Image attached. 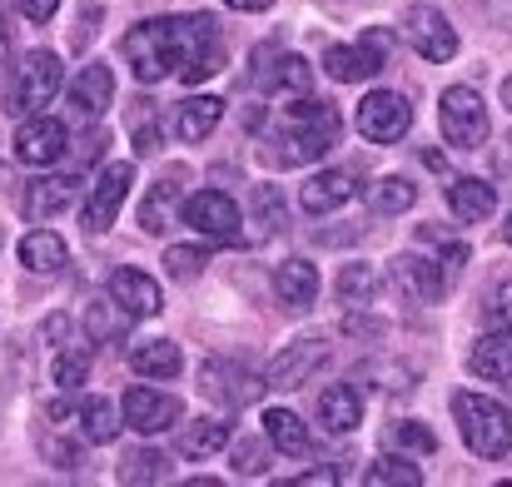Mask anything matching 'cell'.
<instances>
[{"instance_id": "cell-21", "label": "cell", "mask_w": 512, "mask_h": 487, "mask_svg": "<svg viewBox=\"0 0 512 487\" xmlns=\"http://www.w3.org/2000/svg\"><path fill=\"white\" fill-rule=\"evenodd\" d=\"M468 368L478 378H488V383L512 378V324H503L498 333H488V338H478L473 353H468Z\"/></svg>"}, {"instance_id": "cell-22", "label": "cell", "mask_w": 512, "mask_h": 487, "mask_svg": "<svg viewBox=\"0 0 512 487\" xmlns=\"http://www.w3.org/2000/svg\"><path fill=\"white\" fill-rule=\"evenodd\" d=\"M219 115H224V100H219V95L184 100V105H174V135H179L184 145H199V140H209V135H214Z\"/></svg>"}, {"instance_id": "cell-33", "label": "cell", "mask_w": 512, "mask_h": 487, "mask_svg": "<svg viewBox=\"0 0 512 487\" xmlns=\"http://www.w3.org/2000/svg\"><path fill=\"white\" fill-rule=\"evenodd\" d=\"M413 199H418V189H413L403 174L378 179V184H373V194H368V204H373L378 214H403V209H413Z\"/></svg>"}, {"instance_id": "cell-46", "label": "cell", "mask_w": 512, "mask_h": 487, "mask_svg": "<svg viewBox=\"0 0 512 487\" xmlns=\"http://www.w3.org/2000/svg\"><path fill=\"white\" fill-rule=\"evenodd\" d=\"M503 105H508V110H512V75H508V80H503Z\"/></svg>"}, {"instance_id": "cell-32", "label": "cell", "mask_w": 512, "mask_h": 487, "mask_svg": "<svg viewBox=\"0 0 512 487\" xmlns=\"http://www.w3.org/2000/svg\"><path fill=\"white\" fill-rule=\"evenodd\" d=\"M363 483L373 487H418L423 483V473L408 463V458H398V453H388V458H378V463H368V473H363Z\"/></svg>"}, {"instance_id": "cell-1", "label": "cell", "mask_w": 512, "mask_h": 487, "mask_svg": "<svg viewBox=\"0 0 512 487\" xmlns=\"http://www.w3.org/2000/svg\"><path fill=\"white\" fill-rule=\"evenodd\" d=\"M339 110L334 105H319V100H299V105H289L284 110V135L264 150V160L269 164H284V169H294V164H309L319 160V155H329L334 145H339Z\"/></svg>"}, {"instance_id": "cell-26", "label": "cell", "mask_w": 512, "mask_h": 487, "mask_svg": "<svg viewBox=\"0 0 512 487\" xmlns=\"http://www.w3.org/2000/svg\"><path fill=\"white\" fill-rule=\"evenodd\" d=\"M65 259H70V254H65V239L50 234V229H35V234L20 239V264H25L30 274H60Z\"/></svg>"}, {"instance_id": "cell-13", "label": "cell", "mask_w": 512, "mask_h": 487, "mask_svg": "<svg viewBox=\"0 0 512 487\" xmlns=\"http://www.w3.org/2000/svg\"><path fill=\"white\" fill-rule=\"evenodd\" d=\"M60 155H65V125H60V120L30 115V120L15 130V160L20 164H30V169H50Z\"/></svg>"}, {"instance_id": "cell-5", "label": "cell", "mask_w": 512, "mask_h": 487, "mask_svg": "<svg viewBox=\"0 0 512 487\" xmlns=\"http://www.w3.org/2000/svg\"><path fill=\"white\" fill-rule=\"evenodd\" d=\"M438 125H443V140L453 150H478L488 140V105L473 85H453L443 90V105H438Z\"/></svg>"}, {"instance_id": "cell-3", "label": "cell", "mask_w": 512, "mask_h": 487, "mask_svg": "<svg viewBox=\"0 0 512 487\" xmlns=\"http://www.w3.org/2000/svg\"><path fill=\"white\" fill-rule=\"evenodd\" d=\"M453 418H458V428H463V443H468L478 458L498 463V458L512 453V413L498 398L458 393V398H453Z\"/></svg>"}, {"instance_id": "cell-36", "label": "cell", "mask_w": 512, "mask_h": 487, "mask_svg": "<svg viewBox=\"0 0 512 487\" xmlns=\"http://www.w3.org/2000/svg\"><path fill=\"white\" fill-rule=\"evenodd\" d=\"M388 448H398V453H438V438L428 433V423H393L388 428Z\"/></svg>"}, {"instance_id": "cell-9", "label": "cell", "mask_w": 512, "mask_h": 487, "mask_svg": "<svg viewBox=\"0 0 512 487\" xmlns=\"http://www.w3.org/2000/svg\"><path fill=\"white\" fill-rule=\"evenodd\" d=\"M403 35H408V45H413L423 60H433V65H443V60L458 55V30H453L448 15L433 10V5H408V15H403Z\"/></svg>"}, {"instance_id": "cell-39", "label": "cell", "mask_w": 512, "mask_h": 487, "mask_svg": "<svg viewBox=\"0 0 512 487\" xmlns=\"http://www.w3.org/2000/svg\"><path fill=\"white\" fill-rule=\"evenodd\" d=\"M120 319H130V314H125V309H120L115 299H110V304L100 299V304H90V309H85V324H90V333H95L100 343L120 333Z\"/></svg>"}, {"instance_id": "cell-4", "label": "cell", "mask_w": 512, "mask_h": 487, "mask_svg": "<svg viewBox=\"0 0 512 487\" xmlns=\"http://www.w3.org/2000/svg\"><path fill=\"white\" fill-rule=\"evenodd\" d=\"M125 65L135 70L140 85H155L179 70V55H174V15L165 20H140L130 35H125Z\"/></svg>"}, {"instance_id": "cell-34", "label": "cell", "mask_w": 512, "mask_h": 487, "mask_svg": "<svg viewBox=\"0 0 512 487\" xmlns=\"http://www.w3.org/2000/svg\"><path fill=\"white\" fill-rule=\"evenodd\" d=\"M50 378H55V388H60V393L85 388V378H90V358H85V348H60V353H55Z\"/></svg>"}, {"instance_id": "cell-18", "label": "cell", "mask_w": 512, "mask_h": 487, "mask_svg": "<svg viewBox=\"0 0 512 487\" xmlns=\"http://www.w3.org/2000/svg\"><path fill=\"white\" fill-rule=\"evenodd\" d=\"M110 299L130 314V319H155L160 314V284L145 269H115L110 274Z\"/></svg>"}, {"instance_id": "cell-12", "label": "cell", "mask_w": 512, "mask_h": 487, "mask_svg": "<svg viewBox=\"0 0 512 487\" xmlns=\"http://www.w3.org/2000/svg\"><path fill=\"white\" fill-rule=\"evenodd\" d=\"M130 184H135V164H110V169L95 179V189H90V199H85V229H90V234H105V229L115 224V214L125 209Z\"/></svg>"}, {"instance_id": "cell-30", "label": "cell", "mask_w": 512, "mask_h": 487, "mask_svg": "<svg viewBox=\"0 0 512 487\" xmlns=\"http://www.w3.org/2000/svg\"><path fill=\"white\" fill-rule=\"evenodd\" d=\"M130 368L145 373V378H174L184 368V358H179V348H174L170 338H150V343H140L130 353Z\"/></svg>"}, {"instance_id": "cell-23", "label": "cell", "mask_w": 512, "mask_h": 487, "mask_svg": "<svg viewBox=\"0 0 512 487\" xmlns=\"http://www.w3.org/2000/svg\"><path fill=\"white\" fill-rule=\"evenodd\" d=\"M274 289H279L284 309H309V304L319 299V269H314L309 259H289V264H279Z\"/></svg>"}, {"instance_id": "cell-45", "label": "cell", "mask_w": 512, "mask_h": 487, "mask_svg": "<svg viewBox=\"0 0 512 487\" xmlns=\"http://www.w3.org/2000/svg\"><path fill=\"white\" fill-rule=\"evenodd\" d=\"M229 10H244V15H259V10H269L274 0H224Z\"/></svg>"}, {"instance_id": "cell-29", "label": "cell", "mask_w": 512, "mask_h": 487, "mask_svg": "<svg viewBox=\"0 0 512 487\" xmlns=\"http://www.w3.org/2000/svg\"><path fill=\"white\" fill-rule=\"evenodd\" d=\"M319 423H324L329 433H353V428L363 423V398H358L353 388H324V398H319Z\"/></svg>"}, {"instance_id": "cell-43", "label": "cell", "mask_w": 512, "mask_h": 487, "mask_svg": "<svg viewBox=\"0 0 512 487\" xmlns=\"http://www.w3.org/2000/svg\"><path fill=\"white\" fill-rule=\"evenodd\" d=\"M339 483V473L334 468H324V473H304V478H294V487H334Z\"/></svg>"}, {"instance_id": "cell-16", "label": "cell", "mask_w": 512, "mask_h": 487, "mask_svg": "<svg viewBox=\"0 0 512 487\" xmlns=\"http://www.w3.org/2000/svg\"><path fill=\"white\" fill-rule=\"evenodd\" d=\"M254 85L259 90H294V95H309V85H314V70H309V60H299V55H279L274 45H264L259 55H254Z\"/></svg>"}, {"instance_id": "cell-25", "label": "cell", "mask_w": 512, "mask_h": 487, "mask_svg": "<svg viewBox=\"0 0 512 487\" xmlns=\"http://www.w3.org/2000/svg\"><path fill=\"white\" fill-rule=\"evenodd\" d=\"M264 438H269L279 453H289V458H304V453L314 448V438H309L304 418H299V413H289V408H269V413H264Z\"/></svg>"}, {"instance_id": "cell-6", "label": "cell", "mask_w": 512, "mask_h": 487, "mask_svg": "<svg viewBox=\"0 0 512 487\" xmlns=\"http://www.w3.org/2000/svg\"><path fill=\"white\" fill-rule=\"evenodd\" d=\"M388 50H393V35L388 30H363L358 45H329L324 50V70L334 80H343V85L348 80H373V75H383Z\"/></svg>"}, {"instance_id": "cell-20", "label": "cell", "mask_w": 512, "mask_h": 487, "mask_svg": "<svg viewBox=\"0 0 512 487\" xmlns=\"http://www.w3.org/2000/svg\"><path fill=\"white\" fill-rule=\"evenodd\" d=\"M353 189H358V179H353L348 169H324V174H314V179L304 184L299 204H304L309 214H334V209H343V204L353 199Z\"/></svg>"}, {"instance_id": "cell-41", "label": "cell", "mask_w": 512, "mask_h": 487, "mask_svg": "<svg viewBox=\"0 0 512 487\" xmlns=\"http://www.w3.org/2000/svg\"><path fill=\"white\" fill-rule=\"evenodd\" d=\"M264 463H269V453H264V443H254V438H244V443L234 448V473H239V478H259V473H264Z\"/></svg>"}, {"instance_id": "cell-38", "label": "cell", "mask_w": 512, "mask_h": 487, "mask_svg": "<svg viewBox=\"0 0 512 487\" xmlns=\"http://www.w3.org/2000/svg\"><path fill=\"white\" fill-rule=\"evenodd\" d=\"M165 458L160 453H125V463H120V483H160L165 478Z\"/></svg>"}, {"instance_id": "cell-28", "label": "cell", "mask_w": 512, "mask_h": 487, "mask_svg": "<svg viewBox=\"0 0 512 487\" xmlns=\"http://www.w3.org/2000/svg\"><path fill=\"white\" fill-rule=\"evenodd\" d=\"M398 289H408L418 304H433V299H443V269L418 259V254H403L398 259Z\"/></svg>"}, {"instance_id": "cell-17", "label": "cell", "mask_w": 512, "mask_h": 487, "mask_svg": "<svg viewBox=\"0 0 512 487\" xmlns=\"http://www.w3.org/2000/svg\"><path fill=\"white\" fill-rule=\"evenodd\" d=\"M110 100H115V75H110L105 60H90V65L75 75V85H70V110H75L80 120H100V115L110 110Z\"/></svg>"}, {"instance_id": "cell-19", "label": "cell", "mask_w": 512, "mask_h": 487, "mask_svg": "<svg viewBox=\"0 0 512 487\" xmlns=\"http://www.w3.org/2000/svg\"><path fill=\"white\" fill-rule=\"evenodd\" d=\"M80 199V179L75 174H45L35 184H25V214L30 219H50L60 209H70Z\"/></svg>"}, {"instance_id": "cell-2", "label": "cell", "mask_w": 512, "mask_h": 487, "mask_svg": "<svg viewBox=\"0 0 512 487\" xmlns=\"http://www.w3.org/2000/svg\"><path fill=\"white\" fill-rule=\"evenodd\" d=\"M174 55H179V80L204 85L209 75L224 70V25L214 15H174Z\"/></svg>"}, {"instance_id": "cell-42", "label": "cell", "mask_w": 512, "mask_h": 487, "mask_svg": "<svg viewBox=\"0 0 512 487\" xmlns=\"http://www.w3.org/2000/svg\"><path fill=\"white\" fill-rule=\"evenodd\" d=\"M20 10H25V20H35V25H45L55 10H60V0H20Z\"/></svg>"}, {"instance_id": "cell-15", "label": "cell", "mask_w": 512, "mask_h": 487, "mask_svg": "<svg viewBox=\"0 0 512 487\" xmlns=\"http://www.w3.org/2000/svg\"><path fill=\"white\" fill-rule=\"evenodd\" d=\"M174 418H179V398L174 393H160V388H130L125 393V423L135 433L155 438V433L174 428Z\"/></svg>"}, {"instance_id": "cell-35", "label": "cell", "mask_w": 512, "mask_h": 487, "mask_svg": "<svg viewBox=\"0 0 512 487\" xmlns=\"http://www.w3.org/2000/svg\"><path fill=\"white\" fill-rule=\"evenodd\" d=\"M170 214H174V184L160 179V184L150 189V199L140 204V229H145V234H165Z\"/></svg>"}, {"instance_id": "cell-40", "label": "cell", "mask_w": 512, "mask_h": 487, "mask_svg": "<svg viewBox=\"0 0 512 487\" xmlns=\"http://www.w3.org/2000/svg\"><path fill=\"white\" fill-rule=\"evenodd\" d=\"M165 269H170L174 279H194L199 269H204V249H194V244H174V249H165Z\"/></svg>"}, {"instance_id": "cell-27", "label": "cell", "mask_w": 512, "mask_h": 487, "mask_svg": "<svg viewBox=\"0 0 512 487\" xmlns=\"http://www.w3.org/2000/svg\"><path fill=\"white\" fill-rule=\"evenodd\" d=\"M219 448H229V423L224 418H199V423L179 428V458L199 463V458H214Z\"/></svg>"}, {"instance_id": "cell-47", "label": "cell", "mask_w": 512, "mask_h": 487, "mask_svg": "<svg viewBox=\"0 0 512 487\" xmlns=\"http://www.w3.org/2000/svg\"><path fill=\"white\" fill-rule=\"evenodd\" d=\"M503 239H508V244H512V214H508V224H503Z\"/></svg>"}, {"instance_id": "cell-24", "label": "cell", "mask_w": 512, "mask_h": 487, "mask_svg": "<svg viewBox=\"0 0 512 487\" xmlns=\"http://www.w3.org/2000/svg\"><path fill=\"white\" fill-rule=\"evenodd\" d=\"M448 204H453V214H458L463 224H483V219L498 209V189H493L488 179H453Z\"/></svg>"}, {"instance_id": "cell-14", "label": "cell", "mask_w": 512, "mask_h": 487, "mask_svg": "<svg viewBox=\"0 0 512 487\" xmlns=\"http://www.w3.org/2000/svg\"><path fill=\"white\" fill-rule=\"evenodd\" d=\"M324 363H329V343H324V338H299L294 348H284V353L269 363V388H299V383H309Z\"/></svg>"}, {"instance_id": "cell-44", "label": "cell", "mask_w": 512, "mask_h": 487, "mask_svg": "<svg viewBox=\"0 0 512 487\" xmlns=\"http://www.w3.org/2000/svg\"><path fill=\"white\" fill-rule=\"evenodd\" d=\"M493 314H498L503 324H512V284H503V289L493 294Z\"/></svg>"}, {"instance_id": "cell-10", "label": "cell", "mask_w": 512, "mask_h": 487, "mask_svg": "<svg viewBox=\"0 0 512 487\" xmlns=\"http://www.w3.org/2000/svg\"><path fill=\"white\" fill-rule=\"evenodd\" d=\"M408 125H413V110H408L403 95H393V90H373V95H363V105H358V135H363V140H373V145H393V140L408 135Z\"/></svg>"}, {"instance_id": "cell-37", "label": "cell", "mask_w": 512, "mask_h": 487, "mask_svg": "<svg viewBox=\"0 0 512 487\" xmlns=\"http://www.w3.org/2000/svg\"><path fill=\"white\" fill-rule=\"evenodd\" d=\"M339 294L348 304H368V299L378 294V274H373L368 264H348L339 274Z\"/></svg>"}, {"instance_id": "cell-31", "label": "cell", "mask_w": 512, "mask_h": 487, "mask_svg": "<svg viewBox=\"0 0 512 487\" xmlns=\"http://www.w3.org/2000/svg\"><path fill=\"white\" fill-rule=\"evenodd\" d=\"M115 433H120V423H115V403L90 398V403L80 408V438H85V443H115Z\"/></svg>"}, {"instance_id": "cell-7", "label": "cell", "mask_w": 512, "mask_h": 487, "mask_svg": "<svg viewBox=\"0 0 512 487\" xmlns=\"http://www.w3.org/2000/svg\"><path fill=\"white\" fill-rule=\"evenodd\" d=\"M184 224L199 234V239H214V244H239V229H244V214L229 194L219 189H199L189 204H184Z\"/></svg>"}, {"instance_id": "cell-11", "label": "cell", "mask_w": 512, "mask_h": 487, "mask_svg": "<svg viewBox=\"0 0 512 487\" xmlns=\"http://www.w3.org/2000/svg\"><path fill=\"white\" fill-rule=\"evenodd\" d=\"M199 388H204L209 398H219L224 408H249V403L264 398L269 378H254L249 368H239V363H229V358H214V363L199 368Z\"/></svg>"}, {"instance_id": "cell-8", "label": "cell", "mask_w": 512, "mask_h": 487, "mask_svg": "<svg viewBox=\"0 0 512 487\" xmlns=\"http://www.w3.org/2000/svg\"><path fill=\"white\" fill-rule=\"evenodd\" d=\"M55 95H60V55H50V50H30V55L20 60V70H15L10 105H15L20 115H30V110H45Z\"/></svg>"}]
</instances>
